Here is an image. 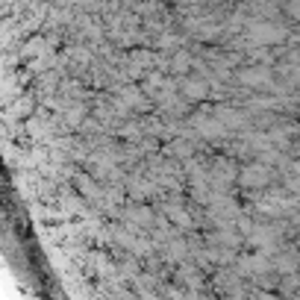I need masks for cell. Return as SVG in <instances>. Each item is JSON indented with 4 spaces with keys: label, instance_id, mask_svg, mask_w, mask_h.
<instances>
[{
    "label": "cell",
    "instance_id": "obj_2",
    "mask_svg": "<svg viewBox=\"0 0 300 300\" xmlns=\"http://www.w3.org/2000/svg\"><path fill=\"white\" fill-rule=\"evenodd\" d=\"M241 180H244L247 185H262V182L268 180V174H265V171H256V168H250V171H244V174H241Z\"/></svg>",
    "mask_w": 300,
    "mask_h": 300
},
{
    "label": "cell",
    "instance_id": "obj_4",
    "mask_svg": "<svg viewBox=\"0 0 300 300\" xmlns=\"http://www.w3.org/2000/svg\"><path fill=\"white\" fill-rule=\"evenodd\" d=\"M241 80H244V83H265L268 77H265V71H244Z\"/></svg>",
    "mask_w": 300,
    "mask_h": 300
},
{
    "label": "cell",
    "instance_id": "obj_1",
    "mask_svg": "<svg viewBox=\"0 0 300 300\" xmlns=\"http://www.w3.org/2000/svg\"><path fill=\"white\" fill-rule=\"evenodd\" d=\"M253 35H256L259 42H277V39H283V32H280V30H271V27H256Z\"/></svg>",
    "mask_w": 300,
    "mask_h": 300
},
{
    "label": "cell",
    "instance_id": "obj_3",
    "mask_svg": "<svg viewBox=\"0 0 300 300\" xmlns=\"http://www.w3.org/2000/svg\"><path fill=\"white\" fill-rule=\"evenodd\" d=\"M185 97H192V100H200V97H206V86L203 83H185Z\"/></svg>",
    "mask_w": 300,
    "mask_h": 300
},
{
    "label": "cell",
    "instance_id": "obj_5",
    "mask_svg": "<svg viewBox=\"0 0 300 300\" xmlns=\"http://www.w3.org/2000/svg\"><path fill=\"white\" fill-rule=\"evenodd\" d=\"M185 62H189V59H185V56L180 53V56H177V65H174V68H177V71H185Z\"/></svg>",
    "mask_w": 300,
    "mask_h": 300
}]
</instances>
